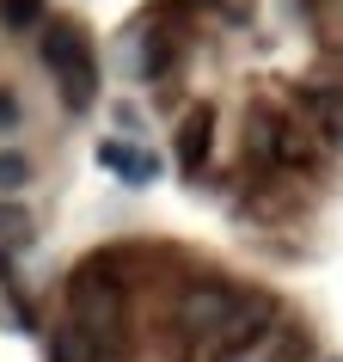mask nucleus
Returning a JSON list of instances; mask_svg holds the SVG:
<instances>
[{"mask_svg": "<svg viewBox=\"0 0 343 362\" xmlns=\"http://www.w3.org/2000/svg\"><path fill=\"white\" fill-rule=\"evenodd\" d=\"M68 325L86 332L98 350H116L123 344V325H129V307H123V288H116V270L111 264H86L68 288Z\"/></svg>", "mask_w": 343, "mask_h": 362, "instance_id": "f257e3e1", "label": "nucleus"}, {"mask_svg": "<svg viewBox=\"0 0 343 362\" xmlns=\"http://www.w3.org/2000/svg\"><path fill=\"white\" fill-rule=\"evenodd\" d=\"M43 68H49V80H56L68 111H86L98 98V62H92V43H86V31L74 19H49V31H43Z\"/></svg>", "mask_w": 343, "mask_h": 362, "instance_id": "f03ea898", "label": "nucleus"}, {"mask_svg": "<svg viewBox=\"0 0 343 362\" xmlns=\"http://www.w3.org/2000/svg\"><path fill=\"white\" fill-rule=\"evenodd\" d=\"M233 301H239V288H227V283H203V288H191V295L178 301V325H184L191 338L215 344V338H221V325H227V313H233Z\"/></svg>", "mask_w": 343, "mask_h": 362, "instance_id": "7ed1b4c3", "label": "nucleus"}, {"mask_svg": "<svg viewBox=\"0 0 343 362\" xmlns=\"http://www.w3.org/2000/svg\"><path fill=\"white\" fill-rule=\"evenodd\" d=\"M209 135H215V111L203 105V111H191V117H184V129H178V160H184L191 172L209 160Z\"/></svg>", "mask_w": 343, "mask_h": 362, "instance_id": "20e7f679", "label": "nucleus"}, {"mask_svg": "<svg viewBox=\"0 0 343 362\" xmlns=\"http://www.w3.org/2000/svg\"><path fill=\"white\" fill-rule=\"evenodd\" d=\"M246 148H251V160H276V153H282V117L276 111H251L246 117Z\"/></svg>", "mask_w": 343, "mask_h": 362, "instance_id": "39448f33", "label": "nucleus"}, {"mask_svg": "<svg viewBox=\"0 0 343 362\" xmlns=\"http://www.w3.org/2000/svg\"><path fill=\"white\" fill-rule=\"evenodd\" d=\"M104 166L116 172V178H129V185H148L153 178V153H141V148H129V141H104Z\"/></svg>", "mask_w": 343, "mask_h": 362, "instance_id": "423d86ee", "label": "nucleus"}, {"mask_svg": "<svg viewBox=\"0 0 343 362\" xmlns=\"http://www.w3.org/2000/svg\"><path fill=\"white\" fill-rule=\"evenodd\" d=\"M306 111L319 117V129H325V135H337V129H343V93H331V86H306Z\"/></svg>", "mask_w": 343, "mask_h": 362, "instance_id": "0eeeda50", "label": "nucleus"}, {"mask_svg": "<svg viewBox=\"0 0 343 362\" xmlns=\"http://www.w3.org/2000/svg\"><path fill=\"white\" fill-rule=\"evenodd\" d=\"M98 356H104V350H98L86 332H74V325H61V332H56V362H98Z\"/></svg>", "mask_w": 343, "mask_h": 362, "instance_id": "6e6552de", "label": "nucleus"}, {"mask_svg": "<svg viewBox=\"0 0 343 362\" xmlns=\"http://www.w3.org/2000/svg\"><path fill=\"white\" fill-rule=\"evenodd\" d=\"M0 240H6V246H25V240H31V215H25L19 203H0Z\"/></svg>", "mask_w": 343, "mask_h": 362, "instance_id": "1a4fd4ad", "label": "nucleus"}, {"mask_svg": "<svg viewBox=\"0 0 343 362\" xmlns=\"http://www.w3.org/2000/svg\"><path fill=\"white\" fill-rule=\"evenodd\" d=\"M0 19L13 25V31H25V25L43 19V0H0Z\"/></svg>", "mask_w": 343, "mask_h": 362, "instance_id": "9d476101", "label": "nucleus"}, {"mask_svg": "<svg viewBox=\"0 0 343 362\" xmlns=\"http://www.w3.org/2000/svg\"><path fill=\"white\" fill-rule=\"evenodd\" d=\"M19 185H31V160L25 153H0V191H19Z\"/></svg>", "mask_w": 343, "mask_h": 362, "instance_id": "9b49d317", "label": "nucleus"}, {"mask_svg": "<svg viewBox=\"0 0 343 362\" xmlns=\"http://www.w3.org/2000/svg\"><path fill=\"white\" fill-rule=\"evenodd\" d=\"M13 123H19V93L0 86V129H13Z\"/></svg>", "mask_w": 343, "mask_h": 362, "instance_id": "f8f14e48", "label": "nucleus"}]
</instances>
